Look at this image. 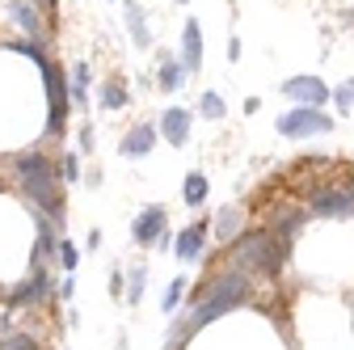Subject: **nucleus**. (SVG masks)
<instances>
[{
  "label": "nucleus",
  "instance_id": "7ed1b4c3",
  "mask_svg": "<svg viewBox=\"0 0 354 350\" xmlns=\"http://www.w3.org/2000/svg\"><path fill=\"white\" fill-rule=\"evenodd\" d=\"M42 76H47V102H51V118H47V131H64V122H68V84H64V76H59V68L47 59L42 64Z\"/></svg>",
  "mask_w": 354,
  "mask_h": 350
},
{
  "label": "nucleus",
  "instance_id": "1a4fd4ad",
  "mask_svg": "<svg viewBox=\"0 0 354 350\" xmlns=\"http://www.w3.org/2000/svg\"><path fill=\"white\" fill-rule=\"evenodd\" d=\"M9 17L21 26L26 38H38V34H42V17H38V9L30 5V0H13V5H9Z\"/></svg>",
  "mask_w": 354,
  "mask_h": 350
},
{
  "label": "nucleus",
  "instance_id": "423d86ee",
  "mask_svg": "<svg viewBox=\"0 0 354 350\" xmlns=\"http://www.w3.org/2000/svg\"><path fill=\"white\" fill-rule=\"evenodd\" d=\"M333 122L317 110H295V114H283L279 118V131L283 136H317V131H329Z\"/></svg>",
  "mask_w": 354,
  "mask_h": 350
},
{
  "label": "nucleus",
  "instance_id": "4be33fe9",
  "mask_svg": "<svg viewBox=\"0 0 354 350\" xmlns=\"http://www.w3.org/2000/svg\"><path fill=\"white\" fill-rule=\"evenodd\" d=\"M203 114L219 118V114H224V98H219V93H203Z\"/></svg>",
  "mask_w": 354,
  "mask_h": 350
},
{
  "label": "nucleus",
  "instance_id": "cd10ccee",
  "mask_svg": "<svg viewBox=\"0 0 354 350\" xmlns=\"http://www.w3.org/2000/svg\"><path fill=\"white\" fill-rule=\"evenodd\" d=\"M34 5H38V9H47V13H51V9H55V0H34Z\"/></svg>",
  "mask_w": 354,
  "mask_h": 350
},
{
  "label": "nucleus",
  "instance_id": "aec40b11",
  "mask_svg": "<svg viewBox=\"0 0 354 350\" xmlns=\"http://www.w3.org/2000/svg\"><path fill=\"white\" fill-rule=\"evenodd\" d=\"M84 89H88V68H84V64H76V68H72V93L84 102Z\"/></svg>",
  "mask_w": 354,
  "mask_h": 350
},
{
  "label": "nucleus",
  "instance_id": "20e7f679",
  "mask_svg": "<svg viewBox=\"0 0 354 350\" xmlns=\"http://www.w3.org/2000/svg\"><path fill=\"white\" fill-rule=\"evenodd\" d=\"M51 291H55V279L42 270V266H34V270H30V279H26V283H17V287L9 291V304H13V308H30V304L51 300Z\"/></svg>",
  "mask_w": 354,
  "mask_h": 350
},
{
  "label": "nucleus",
  "instance_id": "c85d7f7f",
  "mask_svg": "<svg viewBox=\"0 0 354 350\" xmlns=\"http://www.w3.org/2000/svg\"><path fill=\"white\" fill-rule=\"evenodd\" d=\"M350 194H354V190H350Z\"/></svg>",
  "mask_w": 354,
  "mask_h": 350
},
{
  "label": "nucleus",
  "instance_id": "f03ea898",
  "mask_svg": "<svg viewBox=\"0 0 354 350\" xmlns=\"http://www.w3.org/2000/svg\"><path fill=\"white\" fill-rule=\"evenodd\" d=\"M287 241H279V237H270V232H249V237H241V245H236V257L245 261V266H253L257 275H279L283 270V261H287Z\"/></svg>",
  "mask_w": 354,
  "mask_h": 350
},
{
  "label": "nucleus",
  "instance_id": "39448f33",
  "mask_svg": "<svg viewBox=\"0 0 354 350\" xmlns=\"http://www.w3.org/2000/svg\"><path fill=\"white\" fill-rule=\"evenodd\" d=\"M13 169H17L21 186H34V182H59L55 160L42 156V152H21V156H13Z\"/></svg>",
  "mask_w": 354,
  "mask_h": 350
},
{
  "label": "nucleus",
  "instance_id": "bb28decb",
  "mask_svg": "<svg viewBox=\"0 0 354 350\" xmlns=\"http://www.w3.org/2000/svg\"><path fill=\"white\" fill-rule=\"evenodd\" d=\"M110 291H114V295H122V275H118V270L110 275Z\"/></svg>",
  "mask_w": 354,
  "mask_h": 350
},
{
  "label": "nucleus",
  "instance_id": "6e6552de",
  "mask_svg": "<svg viewBox=\"0 0 354 350\" xmlns=\"http://www.w3.org/2000/svg\"><path fill=\"white\" fill-rule=\"evenodd\" d=\"M283 89H287V98H299V102H313V106H325V98H329V89H325L321 80H313V76H299V80H287Z\"/></svg>",
  "mask_w": 354,
  "mask_h": 350
},
{
  "label": "nucleus",
  "instance_id": "412c9836",
  "mask_svg": "<svg viewBox=\"0 0 354 350\" xmlns=\"http://www.w3.org/2000/svg\"><path fill=\"white\" fill-rule=\"evenodd\" d=\"M76 261H80L76 245H72V241H59V266H64V270H76Z\"/></svg>",
  "mask_w": 354,
  "mask_h": 350
},
{
  "label": "nucleus",
  "instance_id": "4468645a",
  "mask_svg": "<svg viewBox=\"0 0 354 350\" xmlns=\"http://www.w3.org/2000/svg\"><path fill=\"white\" fill-rule=\"evenodd\" d=\"M203 253V228L194 224V228H186L182 237H177V257H182V261H194Z\"/></svg>",
  "mask_w": 354,
  "mask_h": 350
},
{
  "label": "nucleus",
  "instance_id": "2eb2a0df",
  "mask_svg": "<svg viewBox=\"0 0 354 350\" xmlns=\"http://www.w3.org/2000/svg\"><path fill=\"white\" fill-rule=\"evenodd\" d=\"M0 350H42V346H38V338H34V333H21V329H13V333H5V338H0Z\"/></svg>",
  "mask_w": 354,
  "mask_h": 350
},
{
  "label": "nucleus",
  "instance_id": "f3484780",
  "mask_svg": "<svg viewBox=\"0 0 354 350\" xmlns=\"http://www.w3.org/2000/svg\"><path fill=\"white\" fill-rule=\"evenodd\" d=\"M182 194H186V203H190V207H198V203L207 199V178H203V173H190V178H186V190H182Z\"/></svg>",
  "mask_w": 354,
  "mask_h": 350
},
{
  "label": "nucleus",
  "instance_id": "6ab92c4d",
  "mask_svg": "<svg viewBox=\"0 0 354 350\" xmlns=\"http://www.w3.org/2000/svg\"><path fill=\"white\" fill-rule=\"evenodd\" d=\"M127 102V89H118V84H106V89H102V106L106 110H118Z\"/></svg>",
  "mask_w": 354,
  "mask_h": 350
},
{
  "label": "nucleus",
  "instance_id": "a211bd4d",
  "mask_svg": "<svg viewBox=\"0 0 354 350\" xmlns=\"http://www.w3.org/2000/svg\"><path fill=\"white\" fill-rule=\"evenodd\" d=\"M299 224H304V211H287L283 220H279V241H291Z\"/></svg>",
  "mask_w": 354,
  "mask_h": 350
},
{
  "label": "nucleus",
  "instance_id": "0eeeda50",
  "mask_svg": "<svg viewBox=\"0 0 354 350\" xmlns=\"http://www.w3.org/2000/svg\"><path fill=\"white\" fill-rule=\"evenodd\" d=\"M131 232H136L140 245H156L160 232H165V211H160V207H148L140 220H136V228H131Z\"/></svg>",
  "mask_w": 354,
  "mask_h": 350
},
{
  "label": "nucleus",
  "instance_id": "9b49d317",
  "mask_svg": "<svg viewBox=\"0 0 354 350\" xmlns=\"http://www.w3.org/2000/svg\"><path fill=\"white\" fill-rule=\"evenodd\" d=\"M152 144H156V127L144 122V127H136V131H131V136L122 140V156H144Z\"/></svg>",
  "mask_w": 354,
  "mask_h": 350
},
{
  "label": "nucleus",
  "instance_id": "ddd939ff",
  "mask_svg": "<svg viewBox=\"0 0 354 350\" xmlns=\"http://www.w3.org/2000/svg\"><path fill=\"white\" fill-rule=\"evenodd\" d=\"M350 207H354V194H317L313 199V211L317 215H342Z\"/></svg>",
  "mask_w": 354,
  "mask_h": 350
},
{
  "label": "nucleus",
  "instance_id": "a878e982",
  "mask_svg": "<svg viewBox=\"0 0 354 350\" xmlns=\"http://www.w3.org/2000/svg\"><path fill=\"white\" fill-rule=\"evenodd\" d=\"M144 291V270H131V300H140Z\"/></svg>",
  "mask_w": 354,
  "mask_h": 350
},
{
  "label": "nucleus",
  "instance_id": "f257e3e1",
  "mask_svg": "<svg viewBox=\"0 0 354 350\" xmlns=\"http://www.w3.org/2000/svg\"><path fill=\"white\" fill-rule=\"evenodd\" d=\"M249 291H253V283L245 279V275H228V279H215L211 283V291H207V300L194 308V329L198 325H207V321H215V317H224V313H232V308H241V304L249 300Z\"/></svg>",
  "mask_w": 354,
  "mask_h": 350
},
{
  "label": "nucleus",
  "instance_id": "9d476101",
  "mask_svg": "<svg viewBox=\"0 0 354 350\" xmlns=\"http://www.w3.org/2000/svg\"><path fill=\"white\" fill-rule=\"evenodd\" d=\"M160 131H165L169 144H186V136H190V110H169L160 118Z\"/></svg>",
  "mask_w": 354,
  "mask_h": 350
},
{
  "label": "nucleus",
  "instance_id": "b1692460",
  "mask_svg": "<svg viewBox=\"0 0 354 350\" xmlns=\"http://www.w3.org/2000/svg\"><path fill=\"white\" fill-rule=\"evenodd\" d=\"M182 291H186V279H173V283H169V291H165V308H173V304L182 300Z\"/></svg>",
  "mask_w": 354,
  "mask_h": 350
},
{
  "label": "nucleus",
  "instance_id": "5701e85b",
  "mask_svg": "<svg viewBox=\"0 0 354 350\" xmlns=\"http://www.w3.org/2000/svg\"><path fill=\"white\" fill-rule=\"evenodd\" d=\"M177 84H182V68L169 64V68L160 72V89H177Z\"/></svg>",
  "mask_w": 354,
  "mask_h": 350
},
{
  "label": "nucleus",
  "instance_id": "393cba45",
  "mask_svg": "<svg viewBox=\"0 0 354 350\" xmlns=\"http://www.w3.org/2000/svg\"><path fill=\"white\" fill-rule=\"evenodd\" d=\"M59 169H64V178H68V182H80V165H76V156H72V152L64 156V165H59Z\"/></svg>",
  "mask_w": 354,
  "mask_h": 350
},
{
  "label": "nucleus",
  "instance_id": "f8f14e48",
  "mask_svg": "<svg viewBox=\"0 0 354 350\" xmlns=\"http://www.w3.org/2000/svg\"><path fill=\"white\" fill-rule=\"evenodd\" d=\"M182 42H186L182 64H186L190 72H198V64H203V34H198V26H194V21L186 26V38H182Z\"/></svg>",
  "mask_w": 354,
  "mask_h": 350
},
{
  "label": "nucleus",
  "instance_id": "dca6fc26",
  "mask_svg": "<svg viewBox=\"0 0 354 350\" xmlns=\"http://www.w3.org/2000/svg\"><path fill=\"white\" fill-rule=\"evenodd\" d=\"M236 228H241V211H219V215H215V232L224 237V241H232Z\"/></svg>",
  "mask_w": 354,
  "mask_h": 350
}]
</instances>
